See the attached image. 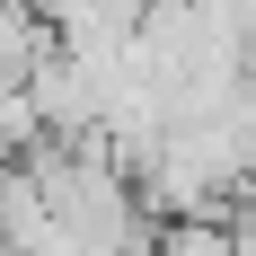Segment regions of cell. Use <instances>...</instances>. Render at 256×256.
<instances>
[{"label": "cell", "mask_w": 256, "mask_h": 256, "mask_svg": "<svg viewBox=\"0 0 256 256\" xmlns=\"http://www.w3.org/2000/svg\"><path fill=\"white\" fill-rule=\"evenodd\" d=\"M142 256H248V248H238V230H221V221L204 212V221H177V230H159Z\"/></svg>", "instance_id": "6da1fadb"}]
</instances>
